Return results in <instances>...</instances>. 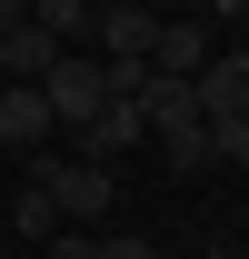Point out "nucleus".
<instances>
[{"label":"nucleus","mask_w":249,"mask_h":259,"mask_svg":"<svg viewBox=\"0 0 249 259\" xmlns=\"http://www.w3.org/2000/svg\"><path fill=\"white\" fill-rule=\"evenodd\" d=\"M40 100H50V130H80L110 100V70H100V50H60V60L40 70Z\"/></svg>","instance_id":"nucleus-1"},{"label":"nucleus","mask_w":249,"mask_h":259,"mask_svg":"<svg viewBox=\"0 0 249 259\" xmlns=\"http://www.w3.org/2000/svg\"><path fill=\"white\" fill-rule=\"evenodd\" d=\"M30 180L60 199V220H100L110 209V160H40Z\"/></svg>","instance_id":"nucleus-2"},{"label":"nucleus","mask_w":249,"mask_h":259,"mask_svg":"<svg viewBox=\"0 0 249 259\" xmlns=\"http://www.w3.org/2000/svg\"><path fill=\"white\" fill-rule=\"evenodd\" d=\"M150 40H159V10H150V0L90 10V50H100V60H150Z\"/></svg>","instance_id":"nucleus-3"},{"label":"nucleus","mask_w":249,"mask_h":259,"mask_svg":"<svg viewBox=\"0 0 249 259\" xmlns=\"http://www.w3.org/2000/svg\"><path fill=\"white\" fill-rule=\"evenodd\" d=\"M150 70H159V80H199V70H210V20H159Z\"/></svg>","instance_id":"nucleus-4"},{"label":"nucleus","mask_w":249,"mask_h":259,"mask_svg":"<svg viewBox=\"0 0 249 259\" xmlns=\"http://www.w3.org/2000/svg\"><path fill=\"white\" fill-rule=\"evenodd\" d=\"M189 90H199V120H229V110H249V50H210V70H199Z\"/></svg>","instance_id":"nucleus-5"},{"label":"nucleus","mask_w":249,"mask_h":259,"mask_svg":"<svg viewBox=\"0 0 249 259\" xmlns=\"http://www.w3.org/2000/svg\"><path fill=\"white\" fill-rule=\"evenodd\" d=\"M130 140H150L140 100H100L90 120H80V160H110V150H130Z\"/></svg>","instance_id":"nucleus-6"},{"label":"nucleus","mask_w":249,"mask_h":259,"mask_svg":"<svg viewBox=\"0 0 249 259\" xmlns=\"http://www.w3.org/2000/svg\"><path fill=\"white\" fill-rule=\"evenodd\" d=\"M60 50H70V40H50V30L30 20V10H20V20L0 30V80H40V70L60 60Z\"/></svg>","instance_id":"nucleus-7"},{"label":"nucleus","mask_w":249,"mask_h":259,"mask_svg":"<svg viewBox=\"0 0 249 259\" xmlns=\"http://www.w3.org/2000/svg\"><path fill=\"white\" fill-rule=\"evenodd\" d=\"M0 140H10V150L50 140V100H40V80H0Z\"/></svg>","instance_id":"nucleus-8"},{"label":"nucleus","mask_w":249,"mask_h":259,"mask_svg":"<svg viewBox=\"0 0 249 259\" xmlns=\"http://www.w3.org/2000/svg\"><path fill=\"white\" fill-rule=\"evenodd\" d=\"M20 10H30V20H40L50 40H70V50L90 40V0H20Z\"/></svg>","instance_id":"nucleus-9"},{"label":"nucleus","mask_w":249,"mask_h":259,"mask_svg":"<svg viewBox=\"0 0 249 259\" xmlns=\"http://www.w3.org/2000/svg\"><path fill=\"white\" fill-rule=\"evenodd\" d=\"M10 229H20V239H50V229H60V199H50V190L30 180V190L10 199Z\"/></svg>","instance_id":"nucleus-10"},{"label":"nucleus","mask_w":249,"mask_h":259,"mask_svg":"<svg viewBox=\"0 0 249 259\" xmlns=\"http://www.w3.org/2000/svg\"><path fill=\"white\" fill-rule=\"evenodd\" d=\"M210 160L249 169V110H229V120H210Z\"/></svg>","instance_id":"nucleus-11"},{"label":"nucleus","mask_w":249,"mask_h":259,"mask_svg":"<svg viewBox=\"0 0 249 259\" xmlns=\"http://www.w3.org/2000/svg\"><path fill=\"white\" fill-rule=\"evenodd\" d=\"M159 150H170V169H210V120L199 130H159Z\"/></svg>","instance_id":"nucleus-12"},{"label":"nucleus","mask_w":249,"mask_h":259,"mask_svg":"<svg viewBox=\"0 0 249 259\" xmlns=\"http://www.w3.org/2000/svg\"><path fill=\"white\" fill-rule=\"evenodd\" d=\"M50 259H100V249H90V229H50Z\"/></svg>","instance_id":"nucleus-13"},{"label":"nucleus","mask_w":249,"mask_h":259,"mask_svg":"<svg viewBox=\"0 0 249 259\" xmlns=\"http://www.w3.org/2000/svg\"><path fill=\"white\" fill-rule=\"evenodd\" d=\"M100 259H159L150 239H100Z\"/></svg>","instance_id":"nucleus-14"},{"label":"nucleus","mask_w":249,"mask_h":259,"mask_svg":"<svg viewBox=\"0 0 249 259\" xmlns=\"http://www.w3.org/2000/svg\"><path fill=\"white\" fill-rule=\"evenodd\" d=\"M199 10H219V20H249V0H199Z\"/></svg>","instance_id":"nucleus-15"},{"label":"nucleus","mask_w":249,"mask_h":259,"mask_svg":"<svg viewBox=\"0 0 249 259\" xmlns=\"http://www.w3.org/2000/svg\"><path fill=\"white\" fill-rule=\"evenodd\" d=\"M10 20H20V0H0V30H10Z\"/></svg>","instance_id":"nucleus-16"},{"label":"nucleus","mask_w":249,"mask_h":259,"mask_svg":"<svg viewBox=\"0 0 249 259\" xmlns=\"http://www.w3.org/2000/svg\"><path fill=\"white\" fill-rule=\"evenodd\" d=\"M189 259H219V249H189Z\"/></svg>","instance_id":"nucleus-17"},{"label":"nucleus","mask_w":249,"mask_h":259,"mask_svg":"<svg viewBox=\"0 0 249 259\" xmlns=\"http://www.w3.org/2000/svg\"><path fill=\"white\" fill-rule=\"evenodd\" d=\"M0 160H10V140H0Z\"/></svg>","instance_id":"nucleus-18"},{"label":"nucleus","mask_w":249,"mask_h":259,"mask_svg":"<svg viewBox=\"0 0 249 259\" xmlns=\"http://www.w3.org/2000/svg\"><path fill=\"white\" fill-rule=\"evenodd\" d=\"M90 10H110V0H90Z\"/></svg>","instance_id":"nucleus-19"}]
</instances>
